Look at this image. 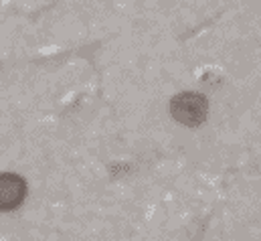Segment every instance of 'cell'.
<instances>
[{
    "mask_svg": "<svg viewBox=\"0 0 261 241\" xmlns=\"http://www.w3.org/2000/svg\"><path fill=\"white\" fill-rule=\"evenodd\" d=\"M170 114H172L174 120L180 122L182 126L195 128V126H200L202 122L206 120L208 104H206V100L200 93L185 91V93H178V95L172 98Z\"/></svg>",
    "mask_w": 261,
    "mask_h": 241,
    "instance_id": "6da1fadb",
    "label": "cell"
},
{
    "mask_svg": "<svg viewBox=\"0 0 261 241\" xmlns=\"http://www.w3.org/2000/svg\"><path fill=\"white\" fill-rule=\"evenodd\" d=\"M27 199V181L16 173L0 175V211L8 213L22 205Z\"/></svg>",
    "mask_w": 261,
    "mask_h": 241,
    "instance_id": "7a4b0ae2",
    "label": "cell"
}]
</instances>
